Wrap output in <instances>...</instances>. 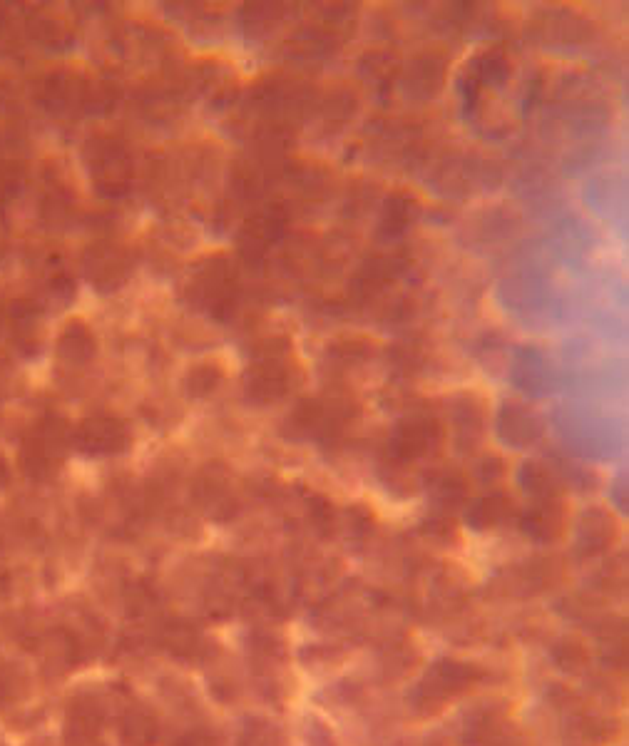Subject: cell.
<instances>
[{
	"mask_svg": "<svg viewBox=\"0 0 629 746\" xmlns=\"http://www.w3.org/2000/svg\"><path fill=\"white\" fill-rule=\"evenodd\" d=\"M286 224H289V217H286L284 209H262V212L254 214L252 219H247V224H244L242 232H239V252L244 254L247 262H259V259L269 252L271 244H274L276 239H281Z\"/></svg>",
	"mask_w": 629,
	"mask_h": 746,
	"instance_id": "8",
	"label": "cell"
},
{
	"mask_svg": "<svg viewBox=\"0 0 629 746\" xmlns=\"http://www.w3.org/2000/svg\"><path fill=\"white\" fill-rule=\"evenodd\" d=\"M520 483L525 485V490L540 495V498H547V495L555 493V475L550 473V468L542 466L538 461L525 463L523 470H520Z\"/></svg>",
	"mask_w": 629,
	"mask_h": 746,
	"instance_id": "20",
	"label": "cell"
},
{
	"mask_svg": "<svg viewBox=\"0 0 629 746\" xmlns=\"http://www.w3.org/2000/svg\"><path fill=\"white\" fill-rule=\"evenodd\" d=\"M95 336L83 321H70L58 336V356L73 366H83L95 356Z\"/></svg>",
	"mask_w": 629,
	"mask_h": 746,
	"instance_id": "13",
	"label": "cell"
},
{
	"mask_svg": "<svg viewBox=\"0 0 629 746\" xmlns=\"http://www.w3.org/2000/svg\"><path fill=\"white\" fill-rule=\"evenodd\" d=\"M513 510H515V505H513V500H510V495H505V493L485 495V498H480L478 503L470 508L468 523L473 525L475 530L495 528L498 523H505V520L513 515Z\"/></svg>",
	"mask_w": 629,
	"mask_h": 746,
	"instance_id": "17",
	"label": "cell"
},
{
	"mask_svg": "<svg viewBox=\"0 0 629 746\" xmlns=\"http://www.w3.org/2000/svg\"><path fill=\"white\" fill-rule=\"evenodd\" d=\"M356 416V403L346 396L304 398L286 418V431L294 438H329L336 436Z\"/></svg>",
	"mask_w": 629,
	"mask_h": 746,
	"instance_id": "4",
	"label": "cell"
},
{
	"mask_svg": "<svg viewBox=\"0 0 629 746\" xmlns=\"http://www.w3.org/2000/svg\"><path fill=\"white\" fill-rule=\"evenodd\" d=\"M291 381H294L291 341L274 336L257 351V359L244 373V393L257 406H274L289 393Z\"/></svg>",
	"mask_w": 629,
	"mask_h": 746,
	"instance_id": "1",
	"label": "cell"
},
{
	"mask_svg": "<svg viewBox=\"0 0 629 746\" xmlns=\"http://www.w3.org/2000/svg\"><path fill=\"white\" fill-rule=\"evenodd\" d=\"M222 366L212 364V361H202V364L192 366L187 376H184V386L192 398H204L214 393L222 383Z\"/></svg>",
	"mask_w": 629,
	"mask_h": 746,
	"instance_id": "19",
	"label": "cell"
},
{
	"mask_svg": "<svg viewBox=\"0 0 629 746\" xmlns=\"http://www.w3.org/2000/svg\"><path fill=\"white\" fill-rule=\"evenodd\" d=\"M443 441V428L436 416L431 413H411V416L401 418L396 423L388 441V451H391L396 463H416L431 456Z\"/></svg>",
	"mask_w": 629,
	"mask_h": 746,
	"instance_id": "5",
	"label": "cell"
},
{
	"mask_svg": "<svg viewBox=\"0 0 629 746\" xmlns=\"http://www.w3.org/2000/svg\"><path fill=\"white\" fill-rule=\"evenodd\" d=\"M443 68H446V63L438 60L436 55H421L413 60V68L408 73V88L413 93H436V88H441Z\"/></svg>",
	"mask_w": 629,
	"mask_h": 746,
	"instance_id": "18",
	"label": "cell"
},
{
	"mask_svg": "<svg viewBox=\"0 0 629 746\" xmlns=\"http://www.w3.org/2000/svg\"><path fill=\"white\" fill-rule=\"evenodd\" d=\"M468 488H465V480L460 475H446V478L438 483V495L441 498H450V503H460L465 498Z\"/></svg>",
	"mask_w": 629,
	"mask_h": 746,
	"instance_id": "22",
	"label": "cell"
},
{
	"mask_svg": "<svg viewBox=\"0 0 629 746\" xmlns=\"http://www.w3.org/2000/svg\"><path fill=\"white\" fill-rule=\"evenodd\" d=\"M132 267V254L127 252L122 244L115 242H97L88 247L83 257V269L85 277L97 291H115L130 279Z\"/></svg>",
	"mask_w": 629,
	"mask_h": 746,
	"instance_id": "6",
	"label": "cell"
},
{
	"mask_svg": "<svg viewBox=\"0 0 629 746\" xmlns=\"http://www.w3.org/2000/svg\"><path fill=\"white\" fill-rule=\"evenodd\" d=\"M85 165L97 192L107 197L125 194L132 182V157L120 140L95 135L85 142Z\"/></svg>",
	"mask_w": 629,
	"mask_h": 746,
	"instance_id": "3",
	"label": "cell"
},
{
	"mask_svg": "<svg viewBox=\"0 0 629 746\" xmlns=\"http://www.w3.org/2000/svg\"><path fill=\"white\" fill-rule=\"evenodd\" d=\"M329 356L336 361H349V364H361L371 356V344L366 339H341L329 346Z\"/></svg>",
	"mask_w": 629,
	"mask_h": 746,
	"instance_id": "21",
	"label": "cell"
},
{
	"mask_svg": "<svg viewBox=\"0 0 629 746\" xmlns=\"http://www.w3.org/2000/svg\"><path fill=\"white\" fill-rule=\"evenodd\" d=\"M510 75V60L503 50H485L475 55L473 70L465 75V95L475 93L478 85H503Z\"/></svg>",
	"mask_w": 629,
	"mask_h": 746,
	"instance_id": "12",
	"label": "cell"
},
{
	"mask_svg": "<svg viewBox=\"0 0 629 746\" xmlns=\"http://www.w3.org/2000/svg\"><path fill=\"white\" fill-rule=\"evenodd\" d=\"M132 433L122 418L117 416H90L75 428V446L92 456H107V453H120L130 446Z\"/></svg>",
	"mask_w": 629,
	"mask_h": 746,
	"instance_id": "7",
	"label": "cell"
},
{
	"mask_svg": "<svg viewBox=\"0 0 629 746\" xmlns=\"http://www.w3.org/2000/svg\"><path fill=\"white\" fill-rule=\"evenodd\" d=\"M418 217V199L406 189H396L388 194L378 214V234L383 239H398L411 229Z\"/></svg>",
	"mask_w": 629,
	"mask_h": 746,
	"instance_id": "10",
	"label": "cell"
},
{
	"mask_svg": "<svg viewBox=\"0 0 629 746\" xmlns=\"http://www.w3.org/2000/svg\"><path fill=\"white\" fill-rule=\"evenodd\" d=\"M498 436L513 448H528L542 436L538 413L518 401H505L498 411Z\"/></svg>",
	"mask_w": 629,
	"mask_h": 746,
	"instance_id": "9",
	"label": "cell"
},
{
	"mask_svg": "<svg viewBox=\"0 0 629 746\" xmlns=\"http://www.w3.org/2000/svg\"><path fill=\"white\" fill-rule=\"evenodd\" d=\"M562 523H565V515H562V508L555 500L535 505L523 515V530L533 535L535 540H540V543L555 540L562 533Z\"/></svg>",
	"mask_w": 629,
	"mask_h": 746,
	"instance_id": "14",
	"label": "cell"
},
{
	"mask_svg": "<svg viewBox=\"0 0 629 746\" xmlns=\"http://www.w3.org/2000/svg\"><path fill=\"white\" fill-rule=\"evenodd\" d=\"M453 426L463 451H468L470 446H475L480 441V436H483V408H480V403L475 398H458V403L453 408Z\"/></svg>",
	"mask_w": 629,
	"mask_h": 746,
	"instance_id": "15",
	"label": "cell"
},
{
	"mask_svg": "<svg viewBox=\"0 0 629 746\" xmlns=\"http://www.w3.org/2000/svg\"><path fill=\"white\" fill-rule=\"evenodd\" d=\"M187 291L194 306L214 319H227L237 304L239 277L227 257H209L192 272Z\"/></svg>",
	"mask_w": 629,
	"mask_h": 746,
	"instance_id": "2",
	"label": "cell"
},
{
	"mask_svg": "<svg viewBox=\"0 0 629 746\" xmlns=\"http://www.w3.org/2000/svg\"><path fill=\"white\" fill-rule=\"evenodd\" d=\"M406 264V259L398 257V254H378V257H371L359 269L351 289L359 296H373L376 291H381L383 286L391 284L393 279L401 277Z\"/></svg>",
	"mask_w": 629,
	"mask_h": 746,
	"instance_id": "11",
	"label": "cell"
},
{
	"mask_svg": "<svg viewBox=\"0 0 629 746\" xmlns=\"http://www.w3.org/2000/svg\"><path fill=\"white\" fill-rule=\"evenodd\" d=\"M577 538H580L585 553H597V550L612 543V538H615V523H612V518L605 510L592 508L587 513H582Z\"/></svg>",
	"mask_w": 629,
	"mask_h": 746,
	"instance_id": "16",
	"label": "cell"
}]
</instances>
